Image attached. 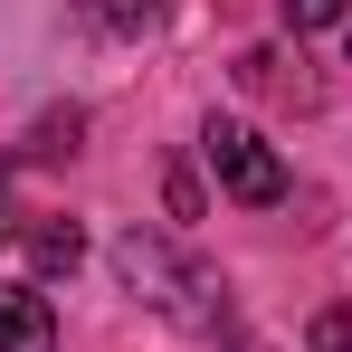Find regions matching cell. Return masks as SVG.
Wrapping results in <instances>:
<instances>
[{
    "label": "cell",
    "mask_w": 352,
    "mask_h": 352,
    "mask_svg": "<svg viewBox=\"0 0 352 352\" xmlns=\"http://www.w3.org/2000/svg\"><path fill=\"white\" fill-rule=\"evenodd\" d=\"M305 352H352V314H343V305H324V314H314Z\"/></svg>",
    "instance_id": "7"
},
{
    "label": "cell",
    "mask_w": 352,
    "mask_h": 352,
    "mask_svg": "<svg viewBox=\"0 0 352 352\" xmlns=\"http://www.w3.org/2000/svg\"><path fill=\"white\" fill-rule=\"evenodd\" d=\"M76 257H86V238H76V219H38V229H29V267H38V276H67Z\"/></svg>",
    "instance_id": "4"
},
{
    "label": "cell",
    "mask_w": 352,
    "mask_h": 352,
    "mask_svg": "<svg viewBox=\"0 0 352 352\" xmlns=\"http://www.w3.org/2000/svg\"><path fill=\"white\" fill-rule=\"evenodd\" d=\"M286 10V29L305 38V29H333V19H352V0H276Z\"/></svg>",
    "instance_id": "6"
},
{
    "label": "cell",
    "mask_w": 352,
    "mask_h": 352,
    "mask_svg": "<svg viewBox=\"0 0 352 352\" xmlns=\"http://www.w3.org/2000/svg\"><path fill=\"white\" fill-rule=\"evenodd\" d=\"M115 267H124V286L143 295V305H162V314H172V324H190V333H229V343H248V333H238V314H229V286H219V276H210V267H181L172 248H162V238H124L115 248Z\"/></svg>",
    "instance_id": "1"
},
{
    "label": "cell",
    "mask_w": 352,
    "mask_h": 352,
    "mask_svg": "<svg viewBox=\"0 0 352 352\" xmlns=\"http://www.w3.org/2000/svg\"><path fill=\"white\" fill-rule=\"evenodd\" d=\"M162 19H172V0H96V29H115V38H143Z\"/></svg>",
    "instance_id": "5"
},
{
    "label": "cell",
    "mask_w": 352,
    "mask_h": 352,
    "mask_svg": "<svg viewBox=\"0 0 352 352\" xmlns=\"http://www.w3.org/2000/svg\"><path fill=\"white\" fill-rule=\"evenodd\" d=\"M29 153H38V162H58V153H76V115H48V124H38V143H29Z\"/></svg>",
    "instance_id": "8"
},
{
    "label": "cell",
    "mask_w": 352,
    "mask_h": 352,
    "mask_svg": "<svg viewBox=\"0 0 352 352\" xmlns=\"http://www.w3.org/2000/svg\"><path fill=\"white\" fill-rule=\"evenodd\" d=\"M200 153H210V172H219L229 200H248V210H276V200H286V162H276V143H267L257 124L210 115L200 124Z\"/></svg>",
    "instance_id": "2"
},
{
    "label": "cell",
    "mask_w": 352,
    "mask_h": 352,
    "mask_svg": "<svg viewBox=\"0 0 352 352\" xmlns=\"http://www.w3.org/2000/svg\"><path fill=\"white\" fill-rule=\"evenodd\" d=\"M0 352H58V314L38 286H0Z\"/></svg>",
    "instance_id": "3"
}]
</instances>
